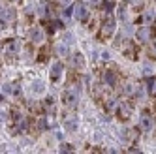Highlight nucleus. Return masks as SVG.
Here are the masks:
<instances>
[{
    "label": "nucleus",
    "mask_w": 156,
    "mask_h": 154,
    "mask_svg": "<svg viewBox=\"0 0 156 154\" xmlns=\"http://www.w3.org/2000/svg\"><path fill=\"white\" fill-rule=\"evenodd\" d=\"M62 2H70V0H62Z\"/></svg>",
    "instance_id": "31"
},
{
    "label": "nucleus",
    "mask_w": 156,
    "mask_h": 154,
    "mask_svg": "<svg viewBox=\"0 0 156 154\" xmlns=\"http://www.w3.org/2000/svg\"><path fill=\"white\" fill-rule=\"evenodd\" d=\"M147 90H149V94H154V79H152V77L149 75V79H147Z\"/></svg>",
    "instance_id": "17"
},
{
    "label": "nucleus",
    "mask_w": 156,
    "mask_h": 154,
    "mask_svg": "<svg viewBox=\"0 0 156 154\" xmlns=\"http://www.w3.org/2000/svg\"><path fill=\"white\" fill-rule=\"evenodd\" d=\"M30 40L34 41V43H40V41H43V32H41V28H32L30 30Z\"/></svg>",
    "instance_id": "7"
},
{
    "label": "nucleus",
    "mask_w": 156,
    "mask_h": 154,
    "mask_svg": "<svg viewBox=\"0 0 156 154\" xmlns=\"http://www.w3.org/2000/svg\"><path fill=\"white\" fill-rule=\"evenodd\" d=\"M62 100H64V103L68 105V107H75L77 105V94L75 92H64Z\"/></svg>",
    "instance_id": "4"
},
{
    "label": "nucleus",
    "mask_w": 156,
    "mask_h": 154,
    "mask_svg": "<svg viewBox=\"0 0 156 154\" xmlns=\"http://www.w3.org/2000/svg\"><path fill=\"white\" fill-rule=\"evenodd\" d=\"M13 2H21V0H13Z\"/></svg>",
    "instance_id": "32"
},
{
    "label": "nucleus",
    "mask_w": 156,
    "mask_h": 154,
    "mask_svg": "<svg viewBox=\"0 0 156 154\" xmlns=\"http://www.w3.org/2000/svg\"><path fill=\"white\" fill-rule=\"evenodd\" d=\"M19 47H21V41H19V40H9L6 51H8V54H15V53L19 51Z\"/></svg>",
    "instance_id": "6"
},
{
    "label": "nucleus",
    "mask_w": 156,
    "mask_h": 154,
    "mask_svg": "<svg viewBox=\"0 0 156 154\" xmlns=\"http://www.w3.org/2000/svg\"><path fill=\"white\" fill-rule=\"evenodd\" d=\"M15 118H17V126H19V130H27V126H28L27 118H25V117H21V115H17Z\"/></svg>",
    "instance_id": "14"
},
{
    "label": "nucleus",
    "mask_w": 156,
    "mask_h": 154,
    "mask_svg": "<svg viewBox=\"0 0 156 154\" xmlns=\"http://www.w3.org/2000/svg\"><path fill=\"white\" fill-rule=\"evenodd\" d=\"M124 92H126V94H133V85H126Z\"/></svg>",
    "instance_id": "24"
},
{
    "label": "nucleus",
    "mask_w": 156,
    "mask_h": 154,
    "mask_svg": "<svg viewBox=\"0 0 156 154\" xmlns=\"http://www.w3.org/2000/svg\"><path fill=\"white\" fill-rule=\"evenodd\" d=\"M104 79H105V83H107L109 86H115V83H117V75H115L113 72H105Z\"/></svg>",
    "instance_id": "10"
},
{
    "label": "nucleus",
    "mask_w": 156,
    "mask_h": 154,
    "mask_svg": "<svg viewBox=\"0 0 156 154\" xmlns=\"http://www.w3.org/2000/svg\"><path fill=\"white\" fill-rule=\"evenodd\" d=\"M57 51L62 54V57H68V54H70V51H68V47H66V45H58V47H57Z\"/></svg>",
    "instance_id": "18"
},
{
    "label": "nucleus",
    "mask_w": 156,
    "mask_h": 154,
    "mask_svg": "<svg viewBox=\"0 0 156 154\" xmlns=\"http://www.w3.org/2000/svg\"><path fill=\"white\" fill-rule=\"evenodd\" d=\"M73 149H72V145H62L60 147V152H72Z\"/></svg>",
    "instance_id": "20"
},
{
    "label": "nucleus",
    "mask_w": 156,
    "mask_h": 154,
    "mask_svg": "<svg viewBox=\"0 0 156 154\" xmlns=\"http://www.w3.org/2000/svg\"><path fill=\"white\" fill-rule=\"evenodd\" d=\"M119 17H120V19H126V9H124V8L119 9Z\"/></svg>",
    "instance_id": "23"
},
{
    "label": "nucleus",
    "mask_w": 156,
    "mask_h": 154,
    "mask_svg": "<svg viewBox=\"0 0 156 154\" xmlns=\"http://www.w3.org/2000/svg\"><path fill=\"white\" fill-rule=\"evenodd\" d=\"M2 120H6V113H4V111H0V122H2Z\"/></svg>",
    "instance_id": "28"
},
{
    "label": "nucleus",
    "mask_w": 156,
    "mask_h": 154,
    "mask_svg": "<svg viewBox=\"0 0 156 154\" xmlns=\"http://www.w3.org/2000/svg\"><path fill=\"white\" fill-rule=\"evenodd\" d=\"M119 105H120V103H119L117 100H109V102H107V111H109V113H117Z\"/></svg>",
    "instance_id": "13"
},
{
    "label": "nucleus",
    "mask_w": 156,
    "mask_h": 154,
    "mask_svg": "<svg viewBox=\"0 0 156 154\" xmlns=\"http://www.w3.org/2000/svg\"><path fill=\"white\" fill-rule=\"evenodd\" d=\"M2 19L4 21H13L15 19V9H2Z\"/></svg>",
    "instance_id": "12"
},
{
    "label": "nucleus",
    "mask_w": 156,
    "mask_h": 154,
    "mask_svg": "<svg viewBox=\"0 0 156 154\" xmlns=\"http://www.w3.org/2000/svg\"><path fill=\"white\" fill-rule=\"evenodd\" d=\"M143 73H147V75H152V66L149 64V66H145L143 68Z\"/></svg>",
    "instance_id": "21"
},
{
    "label": "nucleus",
    "mask_w": 156,
    "mask_h": 154,
    "mask_svg": "<svg viewBox=\"0 0 156 154\" xmlns=\"http://www.w3.org/2000/svg\"><path fill=\"white\" fill-rule=\"evenodd\" d=\"M45 9H47V6H41V8H40V15H45V13H47Z\"/></svg>",
    "instance_id": "27"
},
{
    "label": "nucleus",
    "mask_w": 156,
    "mask_h": 154,
    "mask_svg": "<svg viewBox=\"0 0 156 154\" xmlns=\"http://www.w3.org/2000/svg\"><path fill=\"white\" fill-rule=\"evenodd\" d=\"M64 128L68 130V131H75V130H77V120H75V118H68V120L64 122Z\"/></svg>",
    "instance_id": "11"
},
{
    "label": "nucleus",
    "mask_w": 156,
    "mask_h": 154,
    "mask_svg": "<svg viewBox=\"0 0 156 154\" xmlns=\"http://www.w3.org/2000/svg\"><path fill=\"white\" fill-rule=\"evenodd\" d=\"M73 40H75V38H73V34H66V36H64V43H66V45H72Z\"/></svg>",
    "instance_id": "19"
},
{
    "label": "nucleus",
    "mask_w": 156,
    "mask_h": 154,
    "mask_svg": "<svg viewBox=\"0 0 156 154\" xmlns=\"http://www.w3.org/2000/svg\"><path fill=\"white\" fill-rule=\"evenodd\" d=\"M141 128H143L145 131L151 128V117H149V115H143V118H141Z\"/></svg>",
    "instance_id": "15"
},
{
    "label": "nucleus",
    "mask_w": 156,
    "mask_h": 154,
    "mask_svg": "<svg viewBox=\"0 0 156 154\" xmlns=\"http://www.w3.org/2000/svg\"><path fill=\"white\" fill-rule=\"evenodd\" d=\"M102 58H104V60H109V58H111V54H109L107 51H104V53H102Z\"/></svg>",
    "instance_id": "26"
},
{
    "label": "nucleus",
    "mask_w": 156,
    "mask_h": 154,
    "mask_svg": "<svg viewBox=\"0 0 156 154\" xmlns=\"http://www.w3.org/2000/svg\"><path fill=\"white\" fill-rule=\"evenodd\" d=\"M117 111L120 113V117H122V118H128V113H130V107H128V105H119V109H117Z\"/></svg>",
    "instance_id": "16"
},
{
    "label": "nucleus",
    "mask_w": 156,
    "mask_h": 154,
    "mask_svg": "<svg viewBox=\"0 0 156 154\" xmlns=\"http://www.w3.org/2000/svg\"><path fill=\"white\" fill-rule=\"evenodd\" d=\"M0 28H2V23H0Z\"/></svg>",
    "instance_id": "33"
},
{
    "label": "nucleus",
    "mask_w": 156,
    "mask_h": 154,
    "mask_svg": "<svg viewBox=\"0 0 156 154\" xmlns=\"http://www.w3.org/2000/svg\"><path fill=\"white\" fill-rule=\"evenodd\" d=\"M4 92L12 94V92H15V90H13V86H12V85H4Z\"/></svg>",
    "instance_id": "22"
},
{
    "label": "nucleus",
    "mask_w": 156,
    "mask_h": 154,
    "mask_svg": "<svg viewBox=\"0 0 156 154\" xmlns=\"http://www.w3.org/2000/svg\"><path fill=\"white\" fill-rule=\"evenodd\" d=\"M43 90H45V83L43 81H34L32 83V92L34 94H41Z\"/></svg>",
    "instance_id": "9"
},
{
    "label": "nucleus",
    "mask_w": 156,
    "mask_h": 154,
    "mask_svg": "<svg viewBox=\"0 0 156 154\" xmlns=\"http://www.w3.org/2000/svg\"><path fill=\"white\" fill-rule=\"evenodd\" d=\"M113 32H115V19H105L104 21V25L102 26H100V38H109L111 34H113Z\"/></svg>",
    "instance_id": "2"
},
{
    "label": "nucleus",
    "mask_w": 156,
    "mask_h": 154,
    "mask_svg": "<svg viewBox=\"0 0 156 154\" xmlns=\"http://www.w3.org/2000/svg\"><path fill=\"white\" fill-rule=\"evenodd\" d=\"M72 66L73 68H85V57L81 53H77V54L72 57Z\"/></svg>",
    "instance_id": "8"
},
{
    "label": "nucleus",
    "mask_w": 156,
    "mask_h": 154,
    "mask_svg": "<svg viewBox=\"0 0 156 154\" xmlns=\"http://www.w3.org/2000/svg\"><path fill=\"white\" fill-rule=\"evenodd\" d=\"M154 19V9H149L147 12V21H152Z\"/></svg>",
    "instance_id": "25"
},
{
    "label": "nucleus",
    "mask_w": 156,
    "mask_h": 154,
    "mask_svg": "<svg viewBox=\"0 0 156 154\" xmlns=\"http://www.w3.org/2000/svg\"><path fill=\"white\" fill-rule=\"evenodd\" d=\"M62 70H64V64H62V62H55V64H53V68H51V79H53V81L60 79Z\"/></svg>",
    "instance_id": "3"
},
{
    "label": "nucleus",
    "mask_w": 156,
    "mask_h": 154,
    "mask_svg": "<svg viewBox=\"0 0 156 154\" xmlns=\"http://www.w3.org/2000/svg\"><path fill=\"white\" fill-rule=\"evenodd\" d=\"M72 15L77 19V21H87L88 19V9L83 2H75L73 8H72Z\"/></svg>",
    "instance_id": "1"
},
{
    "label": "nucleus",
    "mask_w": 156,
    "mask_h": 154,
    "mask_svg": "<svg viewBox=\"0 0 156 154\" xmlns=\"http://www.w3.org/2000/svg\"><path fill=\"white\" fill-rule=\"evenodd\" d=\"M133 2H136V4H137V2H141V0H133Z\"/></svg>",
    "instance_id": "30"
},
{
    "label": "nucleus",
    "mask_w": 156,
    "mask_h": 154,
    "mask_svg": "<svg viewBox=\"0 0 156 154\" xmlns=\"http://www.w3.org/2000/svg\"><path fill=\"white\" fill-rule=\"evenodd\" d=\"M137 40L139 41H149L151 40V26H141L137 30Z\"/></svg>",
    "instance_id": "5"
},
{
    "label": "nucleus",
    "mask_w": 156,
    "mask_h": 154,
    "mask_svg": "<svg viewBox=\"0 0 156 154\" xmlns=\"http://www.w3.org/2000/svg\"><path fill=\"white\" fill-rule=\"evenodd\" d=\"M92 4H94V6H98V4H102V0H92Z\"/></svg>",
    "instance_id": "29"
}]
</instances>
